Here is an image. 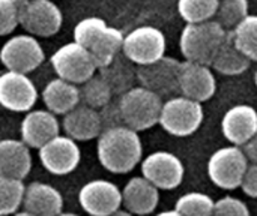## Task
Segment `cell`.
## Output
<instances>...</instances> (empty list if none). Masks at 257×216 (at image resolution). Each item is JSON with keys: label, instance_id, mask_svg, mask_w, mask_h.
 Masks as SVG:
<instances>
[{"label": "cell", "instance_id": "6da1fadb", "mask_svg": "<svg viewBox=\"0 0 257 216\" xmlns=\"http://www.w3.org/2000/svg\"><path fill=\"white\" fill-rule=\"evenodd\" d=\"M96 155L99 164L110 173L125 174L133 171L143 156L139 132L126 125L102 129L98 135Z\"/></svg>", "mask_w": 257, "mask_h": 216}, {"label": "cell", "instance_id": "7a4b0ae2", "mask_svg": "<svg viewBox=\"0 0 257 216\" xmlns=\"http://www.w3.org/2000/svg\"><path fill=\"white\" fill-rule=\"evenodd\" d=\"M229 32L215 20L202 23H187L182 29L179 47L185 60L209 65L218 48L226 41Z\"/></svg>", "mask_w": 257, "mask_h": 216}, {"label": "cell", "instance_id": "3957f363", "mask_svg": "<svg viewBox=\"0 0 257 216\" xmlns=\"http://www.w3.org/2000/svg\"><path fill=\"white\" fill-rule=\"evenodd\" d=\"M122 122L134 131H146L160 122L163 98L139 86L123 92L117 102Z\"/></svg>", "mask_w": 257, "mask_h": 216}, {"label": "cell", "instance_id": "277c9868", "mask_svg": "<svg viewBox=\"0 0 257 216\" xmlns=\"http://www.w3.org/2000/svg\"><path fill=\"white\" fill-rule=\"evenodd\" d=\"M203 117L202 102L181 95L172 96L163 102L158 123L173 137H190L199 131L203 123Z\"/></svg>", "mask_w": 257, "mask_h": 216}, {"label": "cell", "instance_id": "5b68a950", "mask_svg": "<svg viewBox=\"0 0 257 216\" xmlns=\"http://www.w3.org/2000/svg\"><path fill=\"white\" fill-rule=\"evenodd\" d=\"M248 164L250 161L241 146L232 144L221 147L214 152L208 161V177L215 186L232 191L239 188Z\"/></svg>", "mask_w": 257, "mask_h": 216}, {"label": "cell", "instance_id": "8992f818", "mask_svg": "<svg viewBox=\"0 0 257 216\" xmlns=\"http://www.w3.org/2000/svg\"><path fill=\"white\" fill-rule=\"evenodd\" d=\"M50 62L59 78L74 84L84 83L92 75H95L98 69L90 51L75 41L57 48L53 53Z\"/></svg>", "mask_w": 257, "mask_h": 216}, {"label": "cell", "instance_id": "52a82bcc", "mask_svg": "<svg viewBox=\"0 0 257 216\" xmlns=\"http://www.w3.org/2000/svg\"><path fill=\"white\" fill-rule=\"evenodd\" d=\"M18 23L29 35L50 38L60 30L63 15L51 0H26L20 2Z\"/></svg>", "mask_w": 257, "mask_h": 216}, {"label": "cell", "instance_id": "ba28073f", "mask_svg": "<svg viewBox=\"0 0 257 216\" xmlns=\"http://www.w3.org/2000/svg\"><path fill=\"white\" fill-rule=\"evenodd\" d=\"M122 51L136 65H148L166 54V36L154 26H142L123 36Z\"/></svg>", "mask_w": 257, "mask_h": 216}, {"label": "cell", "instance_id": "9c48e42d", "mask_svg": "<svg viewBox=\"0 0 257 216\" xmlns=\"http://www.w3.org/2000/svg\"><path fill=\"white\" fill-rule=\"evenodd\" d=\"M179 60L167 57L166 54L148 65H140L137 72V80L140 86L152 90L161 98H172L179 93Z\"/></svg>", "mask_w": 257, "mask_h": 216}, {"label": "cell", "instance_id": "30bf717a", "mask_svg": "<svg viewBox=\"0 0 257 216\" xmlns=\"http://www.w3.org/2000/svg\"><path fill=\"white\" fill-rule=\"evenodd\" d=\"M45 59L44 50L33 35L9 38L0 48V62L9 71L29 74L39 68Z\"/></svg>", "mask_w": 257, "mask_h": 216}, {"label": "cell", "instance_id": "8fae6325", "mask_svg": "<svg viewBox=\"0 0 257 216\" xmlns=\"http://www.w3.org/2000/svg\"><path fill=\"white\" fill-rule=\"evenodd\" d=\"M78 203L89 215H114L122 206V191L110 180L95 179L81 186L78 192Z\"/></svg>", "mask_w": 257, "mask_h": 216}, {"label": "cell", "instance_id": "7c38bea8", "mask_svg": "<svg viewBox=\"0 0 257 216\" xmlns=\"http://www.w3.org/2000/svg\"><path fill=\"white\" fill-rule=\"evenodd\" d=\"M142 174L158 189H176L185 176L182 161L170 152L158 150L142 161Z\"/></svg>", "mask_w": 257, "mask_h": 216}, {"label": "cell", "instance_id": "4fadbf2b", "mask_svg": "<svg viewBox=\"0 0 257 216\" xmlns=\"http://www.w3.org/2000/svg\"><path fill=\"white\" fill-rule=\"evenodd\" d=\"M38 101V89L27 74L6 71L0 75V105L14 113L30 111Z\"/></svg>", "mask_w": 257, "mask_h": 216}, {"label": "cell", "instance_id": "5bb4252c", "mask_svg": "<svg viewBox=\"0 0 257 216\" xmlns=\"http://www.w3.org/2000/svg\"><path fill=\"white\" fill-rule=\"evenodd\" d=\"M38 150L42 167L54 176H66L72 173L81 159L78 144L68 135L59 134Z\"/></svg>", "mask_w": 257, "mask_h": 216}, {"label": "cell", "instance_id": "9a60e30c", "mask_svg": "<svg viewBox=\"0 0 257 216\" xmlns=\"http://www.w3.org/2000/svg\"><path fill=\"white\" fill-rule=\"evenodd\" d=\"M217 90V81L212 72V68L205 63L185 60L181 63L179 72V93L205 102L214 96Z\"/></svg>", "mask_w": 257, "mask_h": 216}, {"label": "cell", "instance_id": "2e32d148", "mask_svg": "<svg viewBox=\"0 0 257 216\" xmlns=\"http://www.w3.org/2000/svg\"><path fill=\"white\" fill-rule=\"evenodd\" d=\"M60 123L50 110H30L20 125L21 140L33 149L42 147L51 138L59 135Z\"/></svg>", "mask_w": 257, "mask_h": 216}, {"label": "cell", "instance_id": "e0dca14e", "mask_svg": "<svg viewBox=\"0 0 257 216\" xmlns=\"http://www.w3.org/2000/svg\"><path fill=\"white\" fill-rule=\"evenodd\" d=\"M221 132L232 144L244 146L257 132L256 108L247 104L229 108L221 120Z\"/></svg>", "mask_w": 257, "mask_h": 216}, {"label": "cell", "instance_id": "ac0fdd59", "mask_svg": "<svg viewBox=\"0 0 257 216\" xmlns=\"http://www.w3.org/2000/svg\"><path fill=\"white\" fill-rule=\"evenodd\" d=\"M160 203V189L146 177L137 176L126 182L122 189V206L128 213L149 215Z\"/></svg>", "mask_w": 257, "mask_h": 216}, {"label": "cell", "instance_id": "d6986e66", "mask_svg": "<svg viewBox=\"0 0 257 216\" xmlns=\"http://www.w3.org/2000/svg\"><path fill=\"white\" fill-rule=\"evenodd\" d=\"M21 206L26 215L54 216L63 210V197L54 186L33 182L26 186Z\"/></svg>", "mask_w": 257, "mask_h": 216}, {"label": "cell", "instance_id": "ffe728a7", "mask_svg": "<svg viewBox=\"0 0 257 216\" xmlns=\"http://www.w3.org/2000/svg\"><path fill=\"white\" fill-rule=\"evenodd\" d=\"M63 131L75 141H89L102 132L99 111L84 104H78L68 111L62 122Z\"/></svg>", "mask_w": 257, "mask_h": 216}, {"label": "cell", "instance_id": "44dd1931", "mask_svg": "<svg viewBox=\"0 0 257 216\" xmlns=\"http://www.w3.org/2000/svg\"><path fill=\"white\" fill-rule=\"evenodd\" d=\"M32 168V155L23 140H0V176L26 179Z\"/></svg>", "mask_w": 257, "mask_h": 216}, {"label": "cell", "instance_id": "7402d4cb", "mask_svg": "<svg viewBox=\"0 0 257 216\" xmlns=\"http://www.w3.org/2000/svg\"><path fill=\"white\" fill-rule=\"evenodd\" d=\"M41 96L45 107L51 113L62 116L80 104V89L77 84L59 77L45 84Z\"/></svg>", "mask_w": 257, "mask_h": 216}, {"label": "cell", "instance_id": "603a6c76", "mask_svg": "<svg viewBox=\"0 0 257 216\" xmlns=\"http://www.w3.org/2000/svg\"><path fill=\"white\" fill-rule=\"evenodd\" d=\"M250 63L251 60L236 47L233 36L229 32L226 41L214 56L211 68L221 75H241L250 68Z\"/></svg>", "mask_w": 257, "mask_h": 216}, {"label": "cell", "instance_id": "cb8c5ba5", "mask_svg": "<svg viewBox=\"0 0 257 216\" xmlns=\"http://www.w3.org/2000/svg\"><path fill=\"white\" fill-rule=\"evenodd\" d=\"M123 33L119 29L107 26L101 35L93 41V44L87 48L95 60V65L98 69L110 65L119 51H122V44H123Z\"/></svg>", "mask_w": 257, "mask_h": 216}, {"label": "cell", "instance_id": "d4e9b609", "mask_svg": "<svg viewBox=\"0 0 257 216\" xmlns=\"http://www.w3.org/2000/svg\"><path fill=\"white\" fill-rule=\"evenodd\" d=\"M78 89H80V102L96 110L105 107L113 96V90L110 84L101 75L98 77L92 75L89 80L81 83V87Z\"/></svg>", "mask_w": 257, "mask_h": 216}, {"label": "cell", "instance_id": "484cf974", "mask_svg": "<svg viewBox=\"0 0 257 216\" xmlns=\"http://www.w3.org/2000/svg\"><path fill=\"white\" fill-rule=\"evenodd\" d=\"M230 33L236 47L251 62H257V15L248 14Z\"/></svg>", "mask_w": 257, "mask_h": 216}, {"label": "cell", "instance_id": "4316f807", "mask_svg": "<svg viewBox=\"0 0 257 216\" xmlns=\"http://www.w3.org/2000/svg\"><path fill=\"white\" fill-rule=\"evenodd\" d=\"M24 183L20 179L0 176V215L17 213L23 204Z\"/></svg>", "mask_w": 257, "mask_h": 216}, {"label": "cell", "instance_id": "83f0119b", "mask_svg": "<svg viewBox=\"0 0 257 216\" xmlns=\"http://www.w3.org/2000/svg\"><path fill=\"white\" fill-rule=\"evenodd\" d=\"M220 0H178L179 15L185 23H202L215 17Z\"/></svg>", "mask_w": 257, "mask_h": 216}, {"label": "cell", "instance_id": "f1b7e54d", "mask_svg": "<svg viewBox=\"0 0 257 216\" xmlns=\"http://www.w3.org/2000/svg\"><path fill=\"white\" fill-rule=\"evenodd\" d=\"M248 0H220L214 18L230 32L248 15Z\"/></svg>", "mask_w": 257, "mask_h": 216}, {"label": "cell", "instance_id": "f546056e", "mask_svg": "<svg viewBox=\"0 0 257 216\" xmlns=\"http://www.w3.org/2000/svg\"><path fill=\"white\" fill-rule=\"evenodd\" d=\"M214 204L215 201L208 194L188 192L178 198L175 210L178 212V215L208 216L214 215Z\"/></svg>", "mask_w": 257, "mask_h": 216}, {"label": "cell", "instance_id": "4dcf8cb0", "mask_svg": "<svg viewBox=\"0 0 257 216\" xmlns=\"http://www.w3.org/2000/svg\"><path fill=\"white\" fill-rule=\"evenodd\" d=\"M105 27H107V23L102 18H98V17L84 18L78 21L74 27V41L89 48Z\"/></svg>", "mask_w": 257, "mask_h": 216}, {"label": "cell", "instance_id": "1f68e13d", "mask_svg": "<svg viewBox=\"0 0 257 216\" xmlns=\"http://www.w3.org/2000/svg\"><path fill=\"white\" fill-rule=\"evenodd\" d=\"M20 2L17 0H0V36L11 35L18 23Z\"/></svg>", "mask_w": 257, "mask_h": 216}, {"label": "cell", "instance_id": "d6a6232c", "mask_svg": "<svg viewBox=\"0 0 257 216\" xmlns=\"http://www.w3.org/2000/svg\"><path fill=\"white\" fill-rule=\"evenodd\" d=\"M114 60L110 65L101 68V77L110 84L113 93H116L120 89L126 87L128 83H130V71L126 68L120 66V65H116Z\"/></svg>", "mask_w": 257, "mask_h": 216}, {"label": "cell", "instance_id": "836d02e7", "mask_svg": "<svg viewBox=\"0 0 257 216\" xmlns=\"http://www.w3.org/2000/svg\"><path fill=\"white\" fill-rule=\"evenodd\" d=\"M214 215H233V216H248L250 209L247 204L236 198V197H223L214 204Z\"/></svg>", "mask_w": 257, "mask_h": 216}, {"label": "cell", "instance_id": "e575fe53", "mask_svg": "<svg viewBox=\"0 0 257 216\" xmlns=\"http://www.w3.org/2000/svg\"><path fill=\"white\" fill-rule=\"evenodd\" d=\"M239 188L242 189V192L247 197L257 198V164H254V162L248 164V167L242 176Z\"/></svg>", "mask_w": 257, "mask_h": 216}, {"label": "cell", "instance_id": "d590c367", "mask_svg": "<svg viewBox=\"0 0 257 216\" xmlns=\"http://www.w3.org/2000/svg\"><path fill=\"white\" fill-rule=\"evenodd\" d=\"M242 147V150H244V153H245V156H247V159L250 161V162H254L257 164V132L244 144V146H241Z\"/></svg>", "mask_w": 257, "mask_h": 216}, {"label": "cell", "instance_id": "8d00e7d4", "mask_svg": "<svg viewBox=\"0 0 257 216\" xmlns=\"http://www.w3.org/2000/svg\"><path fill=\"white\" fill-rule=\"evenodd\" d=\"M254 83H256V87H257V69H256V72H254Z\"/></svg>", "mask_w": 257, "mask_h": 216}, {"label": "cell", "instance_id": "74e56055", "mask_svg": "<svg viewBox=\"0 0 257 216\" xmlns=\"http://www.w3.org/2000/svg\"><path fill=\"white\" fill-rule=\"evenodd\" d=\"M17 2H26V0H17Z\"/></svg>", "mask_w": 257, "mask_h": 216}]
</instances>
